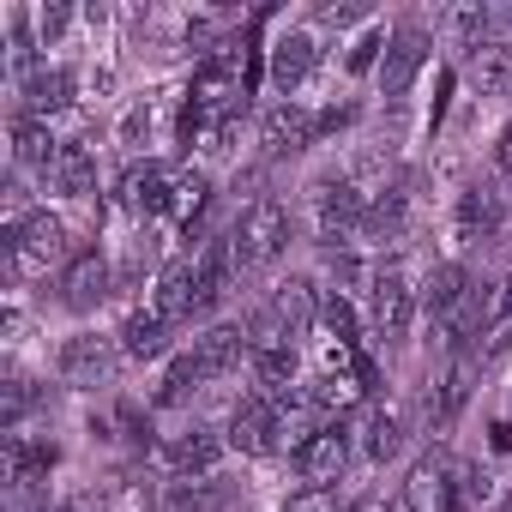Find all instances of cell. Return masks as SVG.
Returning <instances> with one entry per match:
<instances>
[{"label": "cell", "instance_id": "6da1fadb", "mask_svg": "<svg viewBox=\"0 0 512 512\" xmlns=\"http://www.w3.org/2000/svg\"><path fill=\"white\" fill-rule=\"evenodd\" d=\"M0 260H7V278L13 284H31V278H49L73 260L67 247V223L55 211H25V217H7L0 229Z\"/></svg>", "mask_w": 512, "mask_h": 512}, {"label": "cell", "instance_id": "7a4b0ae2", "mask_svg": "<svg viewBox=\"0 0 512 512\" xmlns=\"http://www.w3.org/2000/svg\"><path fill=\"white\" fill-rule=\"evenodd\" d=\"M223 440H229L235 452H247V458H272V452L296 446V440H290V410H284L272 392H247V398L229 410Z\"/></svg>", "mask_w": 512, "mask_h": 512}, {"label": "cell", "instance_id": "3957f363", "mask_svg": "<svg viewBox=\"0 0 512 512\" xmlns=\"http://www.w3.org/2000/svg\"><path fill=\"white\" fill-rule=\"evenodd\" d=\"M229 247H235V266H241V272H260V266H272L278 253L290 247V211H284L278 199H253V205L235 217V229H229Z\"/></svg>", "mask_w": 512, "mask_h": 512}, {"label": "cell", "instance_id": "277c9868", "mask_svg": "<svg viewBox=\"0 0 512 512\" xmlns=\"http://www.w3.org/2000/svg\"><path fill=\"white\" fill-rule=\"evenodd\" d=\"M416 284H410V272L404 266H380V278L368 284V326H374V338L380 344H404L410 338V326H416Z\"/></svg>", "mask_w": 512, "mask_h": 512}, {"label": "cell", "instance_id": "5b68a950", "mask_svg": "<svg viewBox=\"0 0 512 512\" xmlns=\"http://www.w3.org/2000/svg\"><path fill=\"white\" fill-rule=\"evenodd\" d=\"M121 362H127L121 356V338H103V332H73L55 350V374L67 386H109Z\"/></svg>", "mask_w": 512, "mask_h": 512}, {"label": "cell", "instance_id": "8992f818", "mask_svg": "<svg viewBox=\"0 0 512 512\" xmlns=\"http://www.w3.org/2000/svg\"><path fill=\"white\" fill-rule=\"evenodd\" d=\"M350 452H356V434H350V422L338 416V422H320L314 434H302V440L290 446V464H296L302 482H338V476L350 470Z\"/></svg>", "mask_w": 512, "mask_h": 512}, {"label": "cell", "instance_id": "52a82bcc", "mask_svg": "<svg viewBox=\"0 0 512 512\" xmlns=\"http://www.w3.org/2000/svg\"><path fill=\"white\" fill-rule=\"evenodd\" d=\"M175 181H181V169L175 163H133L127 175H121V187H115V205L127 211V217H169V199H175Z\"/></svg>", "mask_w": 512, "mask_h": 512}, {"label": "cell", "instance_id": "ba28073f", "mask_svg": "<svg viewBox=\"0 0 512 512\" xmlns=\"http://www.w3.org/2000/svg\"><path fill=\"white\" fill-rule=\"evenodd\" d=\"M404 506L410 512H470L458 488V458H422L404 482Z\"/></svg>", "mask_w": 512, "mask_h": 512}, {"label": "cell", "instance_id": "9c48e42d", "mask_svg": "<svg viewBox=\"0 0 512 512\" xmlns=\"http://www.w3.org/2000/svg\"><path fill=\"white\" fill-rule=\"evenodd\" d=\"M55 290H61L67 308H97V302L115 290V266L103 260L97 247H73V260L55 272Z\"/></svg>", "mask_w": 512, "mask_h": 512}, {"label": "cell", "instance_id": "30bf717a", "mask_svg": "<svg viewBox=\"0 0 512 512\" xmlns=\"http://www.w3.org/2000/svg\"><path fill=\"white\" fill-rule=\"evenodd\" d=\"M320 133H326V121H320L314 109H302V103H272V109L260 115V145H266L272 157L308 151V145H320Z\"/></svg>", "mask_w": 512, "mask_h": 512}, {"label": "cell", "instance_id": "8fae6325", "mask_svg": "<svg viewBox=\"0 0 512 512\" xmlns=\"http://www.w3.org/2000/svg\"><path fill=\"white\" fill-rule=\"evenodd\" d=\"M500 223H506V193H500V187H470V193H458V205H452V247L494 241Z\"/></svg>", "mask_w": 512, "mask_h": 512}, {"label": "cell", "instance_id": "7c38bea8", "mask_svg": "<svg viewBox=\"0 0 512 512\" xmlns=\"http://www.w3.org/2000/svg\"><path fill=\"white\" fill-rule=\"evenodd\" d=\"M476 356H452L434 380H428V392H422V422L428 428H446L458 410H464V398H470V386H476Z\"/></svg>", "mask_w": 512, "mask_h": 512}, {"label": "cell", "instance_id": "4fadbf2b", "mask_svg": "<svg viewBox=\"0 0 512 512\" xmlns=\"http://www.w3.org/2000/svg\"><path fill=\"white\" fill-rule=\"evenodd\" d=\"M169 326H187V320H199V278H193V253L187 260H169L163 272H157V284H151V296H145Z\"/></svg>", "mask_w": 512, "mask_h": 512}, {"label": "cell", "instance_id": "5bb4252c", "mask_svg": "<svg viewBox=\"0 0 512 512\" xmlns=\"http://www.w3.org/2000/svg\"><path fill=\"white\" fill-rule=\"evenodd\" d=\"M314 61H320V49H314V37H308V31H284V37L272 43L266 73H272L278 103H296V91H302V79L314 73Z\"/></svg>", "mask_w": 512, "mask_h": 512}, {"label": "cell", "instance_id": "9a60e30c", "mask_svg": "<svg viewBox=\"0 0 512 512\" xmlns=\"http://www.w3.org/2000/svg\"><path fill=\"white\" fill-rule=\"evenodd\" d=\"M422 67H428V37H422V31H398V37H386V55H380V67H374L380 97H404V91L416 85Z\"/></svg>", "mask_w": 512, "mask_h": 512}, {"label": "cell", "instance_id": "2e32d148", "mask_svg": "<svg viewBox=\"0 0 512 512\" xmlns=\"http://www.w3.org/2000/svg\"><path fill=\"white\" fill-rule=\"evenodd\" d=\"M470 290H476V278L458 266V260H446V266H434L428 278H422V290H416V302H422V314L434 320V326H446L464 302H470Z\"/></svg>", "mask_w": 512, "mask_h": 512}, {"label": "cell", "instance_id": "e0dca14e", "mask_svg": "<svg viewBox=\"0 0 512 512\" xmlns=\"http://www.w3.org/2000/svg\"><path fill=\"white\" fill-rule=\"evenodd\" d=\"M223 446H229V440H217L211 428H187V434L163 440V452H157V458H163V470H175V476L187 482V476H211V470H217V458H223Z\"/></svg>", "mask_w": 512, "mask_h": 512}, {"label": "cell", "instance_id": "ac0fdd59", "mask_svg": "<svg viewBox=\"0 0 512 512\" xmlns=\"http://www.w3.org/2000/svg\"><path fill=\"white\" fill-rule=\"evenodd\" d=\"M7 139H13V169H43V175L55 169V157H61V145H67V139H55V127L37 121V115H13Z\"/></svg>", "mask_w": 512, "mask_h": 512}, {"label": "cell", "instance_id": "d6986e66", "mask_svg": "<svg viewBox=\"0 0 512 512\" xmlns=\"http://www.w3.org/2000/svg\"><path fill=\"white\" fill-rule=\"evenodd\" d=\"M169 332H175V326H169L151 302H139V308L121 320L115 338H121V356H127V362H157V356L169 350Z\"/></svg>", "mask_w": 512, "mask_h": 512}, {"label": "cell", "instance_id": "ffe728a7", "mask_svg": "<svg viewBox=\"0 0 512 512\" xmlns=\"http://www.w3.org/2000/svg\"><path fill=\"white\" fill-rule=\"evenodd\" d=\"M247 350H253L247 326H211L205 338H193V356H199V368H205L211 380H229V374L247 362Z\"/></svg>", "mask_w": 512, "mask_h": 512}, {"label": "cell", "instance_id": "44dd1931", "mask_svg": "<svg viewBox=\"0 0 512 512\" xmlns=\"http://www.w3.org/2000/svg\"><path fill=\"white\" fill-rule=\"evenodd\" d=\"M404 440H410V416H404V404H374L368 410V422H362V458H374V464H386V458H398L404 452Z\"/></svg>", "mask_w": 512, "mask_h": 512}, {"label": "cell", "instance_id": "7402d4cb", "mask_svg": "<svg viewBox=\"0 0 512 512\" xmlns=\"http://www.w3.org/2000/svg\"><path fill=\"white\" fill-rule=\"evenodd\" d=\"M247 374L260 380V392H290V386H302V356H296V344H253L247 350Z\"/></svg>", "mask_w": 512, "mask_h": 512}, {"label": "cell", "instance_id": "603a6c76", "mask_svg": "<svg viewBox=\"0 0 512 512\" xmlns=\"http://www.w3.org/2000/svg\"><path fill=\"white\" fill-rule=\"evenodd\" d=\"M73 97H79V73L73 67H43V73L25 79V115H37V121L73 109Z\"/></svg>", "mask_w": 512, "mask_h": 512}, {"label": "cell", "instance_id": "cb8c5ba5", "mask_svg": "<svg viewBox=\"0 0 512 512\" xmlns=\"http://www.w3.org/2000/svg\"><path fill=\"white\" fill-rule=\"evenodd\" d=\"M512 350V278H500L494 290H488V326H482V338H476V362L488 368V362H500Z\"/></svg>", "mask_w": 512, "mask_h": 512}, {"label": "cell", "instance_id": "d4e9b609", "mask_svg": "<svg viewBox=\"0 0 512 512\" xmlns=\"http://www.w3.org/2000/svg\"><path fill=\"white\" fill-rule=\"evenodd\" d=\"M464 73H470V85L476 91H512V43H500V37H488V43H476V49H464Z\"/></svg>", "mask_w": 512, "mask_h": 512}, {"label": "cell", "instance_id": "484cf974", "mask_svg": "<svg viewBox=\"0 0 512 512\" xmlns=\"http://www.w3.org/2000/svg\"><path fill=\"white\" fill-rule=\"evenodd\" d=\"M43 181H49L55 193H67V199H79V193H91V187H97V157H91L79 139H67V145H61V157H55V169H49Z\"/></svg>", "mask_w": 512, "mask_h": 512}, {"label": "cell", "instance_id": "4316f807", "mask_svg": "<svg viewBox=\"0 0 512 512\" xmlns=\"http://www.w3.org/2000/svg\"><path fill=\"white\" fill-rule=\"evenodd\" d=\"M49 470H55V446H37V440H25V434H13V440H7V476H13L19 488L43 482Z\"/></svg>", "mask_w": 512, "mask_h": 512}, {"label": "cell", "instance_id": "83f0119b", "mask_svg": "<svg viewBox=\"0 0 512 512\" xmlns=\"http://www.w3.org/2000/svg\"><path fill=\"white\" fill-rule=\"evenodd\" d=\"M163 115H169V97H163V91L139 97V103L127 109V121H121V139H127V145H151V139L163 133Z\"/></svg>", "mask_w": 512, "mask_h": 512}, {"label": "cell", "instance_id": "f1b7e54d", "mask_svg": "<svg viewBox=\"0 0 512 512\" xmlns=\"http://www.w3.org/2000/svg\"><path fill=\"white\" fill-rule=\"evenodd\" d=\"M199 386H211V374L199 368V356L187 350V356H175L169 368H163V386H157V404H181L187 392H199Z\"/></svg>", "mask_w": 512, "mask_h": 512}, {"label": "cell", "instance_id": "f546056e", "mask_svg": "<svg viewBox=\"0 0 512 512\" xmlns=\"http://www.w3.org/2000/svg\"><path fill=\"white\" fill-rule=\"evenodd\" d=\"M440 25L464 43V49H476V43H488V25H494V13L488 7H446L440 13Z\"/></svg>", "mask_w": 512, "mask_h": 512}, {"label": "cell", "instance_id": "4dcf8cb0", "mask_svg": "<svg viewBox=\"0 0 512 512\" xmlns=\"http://www.w3.org/2000/svg\"><path fill=\"white\" fill-rule=\"evenodd\" d=\"M320 326H326V338H338V344H356V332H362L350 296H338V290H326V302H320Z\"/></svg>", "mask_w": 512, "mask_h": 512}, {"label": "cell", "instance_id": "1f68e13d", "mask_svg": "<svg viewBox=\"0 0 512 512\" xmlns=\"http://www.w3.org/2000/svg\"><path fill=\"white\" fill-rule=\"evenodd\" d=\"M278 512H344V500H338V488L332 482H302V488H290L284 494V506Z\"/></svg>", "mask_w": 512, "mask_h": 512}, {"label": "cell", "instance_id": "d6a6232c", "mask_svg": "<svg viewBox=\"0 0 512 512\" xmlns=\"http://www.w3.org/2000/svg\"><path fill=\"white\" fill-rule=\"evenodd\" d=\"M31 19H37V37H43V43H55V37L73 25V7H37Z\"/></svg>", "mask_w": 512, "mask_h": 512}, {"label": "cell", "instance_id": "836d02e7", "mask_svg": "<svg viewBox=\"0 0 512 512\" xmlns=\"http://www.w3.org/2000/svg\"><path fill=\"white\" fill-rule=\"evenodd\" d=\"M494 175H506V181H512V121H506V133L494 139Z\"/></svg>", "mask_w": 512, "mask_h": 512}, {"label": "cell", "instance_id": "e575fe53", "mask_svg": "<svg viewBox=\"0 0 512 512\" xmlns=\"http://www.w3.org/2000/svg\"><path fill=\"white\" fill-rule=\"evenodd\" d=\"M25 338V314L19 308H7V344H19Z\"/></svg>", "mask_w": 512, "mask_h": 512}, {"label": "cell", "instance_id": "d590c367", "mask_svg": "<svg viewBox=\"0 0 512 512\" xmlns=\"http://www.w3.org/2000/svg\"><path fill=\"white\" fill-rule=\"evenodd\" d=\"M43 512H85V506H73V500H67V506H43Z\"/></svg>", "mask_w": 512, "mask_h": 512}, {"label": "cell", "instance_id": "8d00e7d4", "mask_svg": "<svg viewBox=\"0 0 512 512\" xmlns=\"http://www.w3.org/2000/svg\"><path fill=\"white\" fill-rule=\"evenodd\" d=\"M386 512H410V506H404V494H398V500H386Z\"/></svg>", "mask_w": 512, "mask_h": 512}, {"label": "cell", "instance_id": "74e56055", "mask_svg": "<svg viewBox=\"0 0 512 512\" xmlns=\"http://www.w3.org/2000/svg\"><path fill=\"white\" fill-rule=\"evenodd\" d=\"M500 512H512V494H506V506H500Z\"/></svg>", "mask_w": 512, "mask_h": 512}]
</instances>
